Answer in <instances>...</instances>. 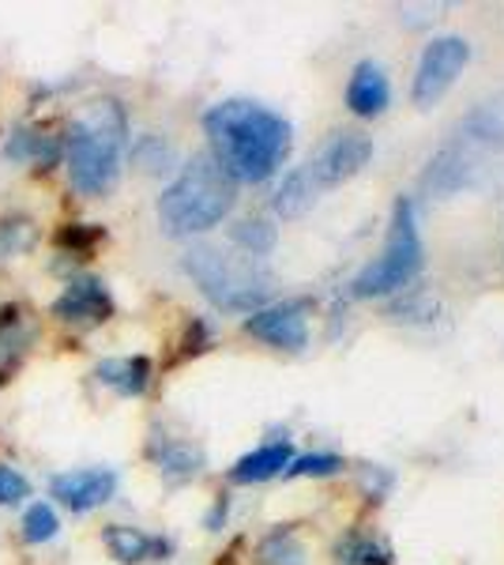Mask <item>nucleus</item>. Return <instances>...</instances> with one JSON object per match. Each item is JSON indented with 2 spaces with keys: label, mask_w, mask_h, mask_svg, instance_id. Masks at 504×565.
Segmentation results:
<instances>
[{
  "label": "nucleus",
  "mask_w": 504,
  "mask_h": 565,
  "mask_svg": "<svg viewBox=\"0 0 504 565\" xmlns=\"http://www.w3.org/2000/svg\"><path fill=\"white\" fill-rule=\"evenodd\" d=\"M128 143V117L117 98H98L72 117L64 132V162L68 181L79 196H103L121 174V154Z\"/></svg>",
  "instance_id": "obj_2"
},
{
  "label": "nucleus",
  "mask_w": 504,
  "mask_h": 565,
  "mask_svg": "<svg viewBox=\"0 0 504 565\" xmlns=\"http://www.w3.org/2000/svg\"><path fill=\"white\" fill-rule=\"evenodd\" d=\"M245 332L264 340L268 348L279 351H301L309 343V317L305 302H279V306H264L249 313Z\"/></svg>",
  "instance_id": "obj_8"
},
{
  "label": "nucleus",
  "mask_w": 504,
  "mask_h": 565,
  "mask_svg": "<svg viewBox=\"0 0 504 565\" xmlns=\"http://www.w3.org/2000/svg\"><path fill=\"white\" fill-rule=\"evenodd\" d=\"M421 257H426V249H421V231H418L415 204H410V200H396L388 242H384L380 257L373 264H365L362 276L354 279V295L357 298L396 295V290H403L421 271Z\"/></svg>",
  "instance_id": "obj_5"
},
{
  "label": "nucleus",
  "mask_w": 504,
  "mask_h": 565,
  "mask_svg": "<svg viewBox=\"0 0 504 565\" xmlns=\"http://www.w3.org/2000/svg\"><path fill=\"white\" fill-rule=\"evenodd\" d=\"M132 162L140 170H148V174H162V170L173 167V148L162 140V136H143L132 151Z\"/></svg>",
  "instance_id": "obj_20"
},
{
  "label": "nucleus",
  "mask_w": 504,
  "mask_h": 565,
  "mask_svg": "<svg viewBox=\"0 0 504 565\" xmlns=\"http://www.w3.org/2000/svg\"><path fill=\"white\" fill-rule=\"evenodd\" d=\"M98 381L106 388L121 392V396H140L151 385V362L143 354H128V359H106L98 362Z\"/></svg>",
  "instance_id": "obj_15"
},
{
  "label": "nucleus",
  "mask_w": 504,
  "mask_h": 565,
  "mask_svg": "<svg viewBox=\"0 0 504 565\" xmlns=\"http://www.w3.org/2000/svg\"><path fill=\"white\" fill-rule=\"evenodd\" d=\"M339 562L346 565H392L388 562V551L369 540V535H351L346 543H339Z\"/></svg>",
  "instance_id": "obj_21"
},
{
  "label": "nucleus",
  "mask_w": 504,
  "mask_h": 565,
  "mask_svg": "<svg viewBox=\"0 0 504 565\" xmlns=\"http://www.w3.org/2000/svg\"><path fill=\"white\" fill-rule=\"evenodd\" d=\"M34 245V223L23 215H8L0 218V260L15 257V253H26Z\"/></svg>",
  "instance_id": "obj_18"
},
{
  "label": "nucleus",
  "mask_w": 504,
  "mask_h": 565,
  "mask_svg": "<svg viewBox=\"0 0 504 565\" xmlns=\"http://www.w3.org/2000/svg\"><path fill=\"white\" fill-rule=\"evenodd\" d=\"M230 238L245 257H264V253L275 249V238H279V234H275V226L268 218H242V223L230 231Z\"/></svg>",
  "instance_id": "obj_17"
},
{
  "label": "nucleus",
  "mask_w": 504,
  "mask_h": 565,
  "mask_svg": "<svg viewBox=\"0 0 504 565\" xmlns=\"http://www.w3.org/2000/svg\"><path fill=\"white\" fill-rule=\"evenodd\" d=\"M471 61V45L460 34H444L433 39L421 50L418 61V76H415V103L418 106H433L448 95V87L455 84V76L467 68Z\"/></svg>",
  "instance_id": "obj_7"
},
{
  "label": "nucleus",
  "mask_w": 504,
  "mask_h": 565,
  "mask_svg": "<svg viewBox=\"0 0 504 565\" xmlns=\"http://www.w3.org/2000/svg\"><path fill=\"white\" fill-rule=\"evenodd\" d=\"M103 540L109 546V554H114L117 562H125V565L148 562V558H167V554H170L167 540L140 532V527H128V524H109L103 532Z\"/></svg>",
  "instance_id": "obj_12"
},
{
  "label": "nucleus",
  "mask_w": 504,
  "mask_h": 565,
  "mask_svg": "<svg viewBox=\"0 0 504 565\" xmlns=\"http://www.w3.org/2000/svg\"><path fill=\"white\" fill-rule=\"evenodd\" d=\"M290 460H294V449H290V441H268L260 445V449H253L249 457H242L230 468V479L234 482H264V479H275L282 476V471L290 468Z\"/></svg>",
  "instance_id": "obj_13"
},
{
  "label": "nucleus",
  "mask_w": 504,
  "mask_h": 565,
  "mask_svg": "<svg viewBox=\"0 0 504 565\" xmlns=\"http://www.w3.org/2000/svg\"><path fill=\"white\" fill-rule=\"evenodd\" d=\"M392 103V84L384 76V68L377 61H362L351 72V84H346V106L357 117H380Z\"/></svg>",
  "instance_id": "obj_11"
},
{
  "label": "nucleus",
  "mask_w": 504,
  "mask_h": 565,
  "mask_svg": "<svg viewBox=\"0 0 504 565\" xmlns=\"http://www.w3.org/2000/svg\"><path fill=\"white\" fill-rule=\"evenodd\" d=\"M204 132L211 159L230 174L234 185H260L275 178L290 154V121L249 98H226L211 106L204 114Z\"/></svg>",
  "instance_id": "obj_1"
},
{
  "label": "nucleus",
  "mask_w": 504,
  "mask_h": 565,
  "mask_svg": "<svg viewBox=\"0 0 504 565\" xmlns=\"http://www.w3.org/2000/svg\"><path fill=\"white\" fill-rule=\"evenodd\" d=\"M103 238V231H95V226H84V223H72V226H61L57 231V245L68 253H76V257H84L90 253V245Z\"/></svg>",
  "instance_id": "obj_25"
},
{
  "label": "nucleus",
  "mask_w": 504,
  "mask_h": 565,
  "mask_svg": "<svg viewBox=\"0 0 504 565\" xmlns=\"http://www.w3.org/2000/svg\"><path fill=\"white\" fill-rule=\"evenodd\" d=\"M237 185L211 154H192L159 196V223L170 238H192L218 226L234 207Z\"/></svg>",
  "instance_id": "obj_3"
},
{
  "label": "nucleus",
  "mask_w": 504,
  "mask_h": 565,
  "mask_svg": "<svg viewBox=\"0 0 504 565\" xmlns=\"http://www.w3.org/2000/svg\"><path fill=\"white\" fill-rule=\"evenodd\" d=\"M260 562L264 565H305V551L290 532H271L260 543Z\"/></svg>",
  "instance_id": "obj_19"
},
{
  "label": "nucleus",
  "mask_w": 504,
  "mask_h": 565,
  "mask_svg": "<svg viewBox=\"0 0 504 565\" xmlns=\"http://www.w3.org/2000/svg\"><path fill=\"white\" fill-rule=\"evenodd\" d=\"M369 154H373V140L365 132H335L305 167H298V174L305 178L309 193L320 200L324 189H335L346 178H354L369 162Z\"/></svg>",
  "instance_id": "obj_6"
},
{
  "label": "nucleus",
  "mask_w": 504,
  "mask_h": 565,
  "mask_svg": "<svg viewBox=\"0 0 504 565\" xmlns=\"http://www.w3.org/2000/svg\"><path fill=\"white\" fill-rule=\"evenodd\" d=\"M154 460H159L162 476H167L170 482H185V479L196 476L200 468H204V452H200L196 445H189V441H178V437L154 445Z\"/></svg>",
  "instance_id": "obj_16"
},
{
  "label": "nucleus",
  "mask_w": 504,
  "mask_h": 565,
  "mask_svg": "<svg viewBox=\"0 0 504 565\" xmlns=\"http://www.w3.org/2000/svg\"><path fill=\"white\" fill-rule=\"evenodd\" d=\"M343 468V460L335 457V452H309V457H294L287 468V476H335V471Z\"/></svg>",
  "instance_id": "obj_24"
},
{
  "label": "nucleus",
  "mask_w": 504,
  "mask_h": 565,
  "mask_svg": "<svg viewBox=\"0 0 504 565\" xmlns=\"http://www.w3.org/2000/svg\"><path fill=\"white\" fill-rule=\"evenodd\" d=\"M31 498V482H26L20 471L0 463V505H15V501Z\"/></svg>",
  "instance_id": "obj_26"
},
{
  "label": "nucleus",
  "mask_w": 504,
  "mask_h": 565,
  "mask_svg": "<svg viewBox=\"0 0 504 565\" xmlns=\"http://www.w3.org/2000/svg\"><path fill=\"white\" fill-rule=\"evenodd\" d=\"M53 317L72 324H103L114 317V298H109L106 282L95 276H79L64 287V295L53 302Z\"/></svg>",
  "instance_id": "obj_10"
},
{
  "label": "nucleus",
  "mask_w": 504,
  "mask_h": 565,
  "mask_svg": "<svg viewBox=\"0 0 504 565\" xmlns=\"http://www.w3.org/2000/svg\"><path fill=\"white\" fill-rule=\"evenodd\" d=\"M57 513H53L50 505H42V501H34L31 509L23 513V540L26 543H45L57 535Z\"/></svg>",
  "instance_id": "obj_22"
},
{
  "label": "nucleus",
  "mask_w": 504,
  "mask_h": 565,
  "mask_svg": "<svg viewBox=\"0 0 504 565\" xmlns=\"http://www.w3.org/2000/svg\"><path fill=\"white\" fill-rule=\"evenodd\" d=\"M117 490V476L109 468H79V471H64L53 476L50 494L68 505L72 513H90V509L106 505Z\"/></svg>",
  "instance_id": "obj_9"
},
{
  "label": "nucleus",
  "mask_w": 504,
  "mask_h": 565,
  "mask_svg": "<svg viewBox=\"0 0 504 565\" xmlns=\"http://www.w3.org/2000/svg\"><path fill=\"white\" fill-rule=\"evenodd\" d=\"M185 271L192 276L200 290L215 302L218 309H264V298L271 295V276L256 257L245 253L218 249V245H192L185 253Z\"/></svg>",
  "instance_id": "obj_4"
},
{
  "label": "nucleus",
  "mask_w": 504,
  "mask_h": 565,
  "mask_svg": "<svg viewBox=\"0 0 504 565\" xmlns=\"http://www.w3.org/2000/svg\"><path fill=\"white\" fill-rule=\"evenodd\" d=\"M26 348V324L20 317V306H0V351L15 354Z\"/></svg>",
  "instance_id": "obj_23"
},
{
  "label": "nucleus",
  "mask_w": 504,
  "mask_h": 565,
  "mask_svg": "<svg viewBox=\"0 0 504 565\" xmlns=\"http://www.w3.org/2000/svg\"><path fill=\"white\" fill-rule=\"evenodd\" d=\"M4 154L15 162H39V167H57L64 159V136H45L39 129H15L8 136Z\"/></svg>",
  "instance_id": "obj_14"
}]
</instances>
